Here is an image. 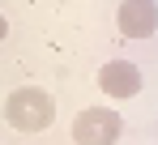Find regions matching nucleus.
Wrapping results in <instances>:
<instances>
[{"mask_svg":"<svg viewBox=\"0 0 158 145\" xmlns=\"http://www.w3.org/2000/svg\"><path fill=\"white\" fill-rule=\"evenodd\" d=\"M4 39H9V17L0 13V43H4Z\"/></svg>","mask_w":158,"mask_h":145,"instance_id":"5","label":"nucleus"},{"mask_svg":"<svg viewBox=\"0 0 158 145\" xmlns=\"http://www.w3.org/2000/svg\"><path fill=\"white\" fill-rule=\"evenodd\" d=\"M56 120V98L43 85H17L4 98V124L13 132H43Z\"/></svg>","mask_w":158,"mask_h":145,"instance_id":"1","label":"nucleus"},{"mask_svg":"<svg viewBox=\"0 0 158 145\" xmlns=\"http://www.w3.org/2000/svg\"><path fill=\"white\" fill-rule=\"evenodd\" d=\"M115 30H120V39H132V43L154 39L158 34V0H120Z\"/></svg>","mask_w":158,"mask_h":145,"instance_id":"3","label":"nucleus"},{"mask_svg":"<svg viewBox=\"0 0 158 145\" xmlns=\"http://www.w3.org/2000/svg\"><path fill=\"white\" fill-rule=\"evenodd\" d=\"M141 85H145V77L141 68L132 64V60H107L103 68H98V90H103L111 102H124V98H137L141 94Z\"/></svg>","mask_w":158,"mask_h":145,"instance_id":"4","label":"nucleus"},{"mask_svg":"<svg viewBox=\"0 0 158 145\" xmlns=\"http://www.w3.org/2000/svg\"><path fill=\"white\" fill-rule=\"evenodd\" d=\"M73 145H115L124 137V115L115 111V107H103V102H94V107H81L77 115H73Z\"/></svg>","mask_w":158,"mask_h":145,"instance_id":"2","label":"nucleus"}]
</instances>
